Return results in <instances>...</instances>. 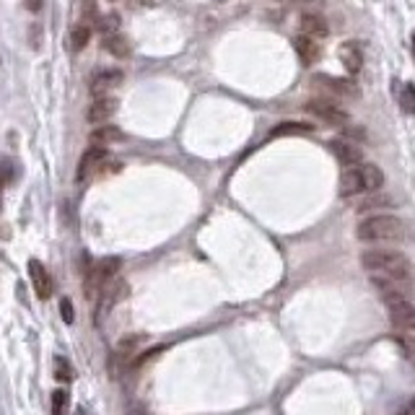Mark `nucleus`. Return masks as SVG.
Masks as SVG:
<instances>
[{
    "instance_id": "nucleus-35",
    "label": "nucleus",
    "mask_w": 415,
    "mask_h": 415,
    "mask_svg": "<svg viewBox=\"0 0 415 415\" xmlns=\"http://www.w3.org/2000/svg\"><path fill=\"white\" fill-rule=\"evenodd\" d=\"M78 415H84V413H78Z\"/></svg>"
},
{
    "instance_id": "nucleus-29",
    "label": "nucleus",
    "mask_w": 415,
    "mask_h": 415,
    "mask_svg": "<svg viewBox=\"0 0 415 415\" xmlns=\"http://www.w3.org/2000/svg\"><path fill=\"white\" fill-rule=\"evenodd\" d=\"M55 363H57V369H55V376L60 379V382H70V363H65L63 358H55Z\"/></svg>"
},
{
    "instance_id": "nucleus-25",
    "label": "nucleus",
    "mask_w": 415,
    "mask_h": 415,
    "mask_svg": "<svg viewBox=\"0 0 415 415\" xmlns=\"http://www.w3.org/2000/svg\"><path fill=\"white\" fill-rule=\"evenodd\" d=\"M68 407V392L65 389H55L52 392V415H63Z\"/></svg>"
},
{
    "instance_id": "nucleus-26",
    "label": "nucleus",
    "mask_w": 415,
    "mask_h": 415,
    "mask_svg": "<svg viewBox=\"0 0 415 415\" xmlns=\"http://www.w3.org/2000/svg\"><path fill=\"white\" fill-rule=\"evenodd\" d=\"M140 340H143L140 335H130V338H122V340H119V345H117L119 356H128V353H133L135 348H138Z\"/></svg>"
},
{
    "instance_id": "nucleus-11",
    "label": "nucleus",
    "mask_w": 415,
    "mask_h": 415,
    "mask_svg": "<svg viewBox=\"0 0 415 415\" xmlns=\"http://www.w3.org/2000/svg\"><path fill=\"white\" fill-rule=\"evenodd\" d=\"M330 151L335 153V159L345 164V166H356V164H361L363 161V151L358 146H353L351 140L345 138H335L330 140Z\"/></svg>"
},
{
    "instance_id": "nucleus-16",
    "label": "nucleus",
    "mask_w": 415,
    "mask_h": 415,
    "mask_svg": "<svg viewBox=\"0 0 415 415\" xmlns=\"http://www.w3.org/2000/svg\"><path fill=\"white\" fill-rule=\"evenodd\" d=\"M301 29H304V34L311 37V39H322V37L330 34L327 21L322 19L320 13H304V16H301Z\"/></svg>"
},
{
    "instance_id": "nucleus-7",
    "label": "nucleus",
    "mask_w": 415,
    "mask_h": 415,
    "mask_svg": "<svg viewBox=\"0 0 415 415\" xmlns=\"http://www.w3.org/2000/svg\"><path fill=\"white\" fill-rule=\"evenodd\" d=\"M304 109H307L309 115H314L317 119H322L325 125H345L348 122V112L345 109H340L338 104H332V102H327V99H311V102H307L304 104Z\"/></svg>"
},
{
    "instance_id": "nucleus-32",
    "label": "nucleus",
    "mask_w": 415,
    "mask_h": 415,
    "mask_svg": "<svg viewBox=\"0 0 415 415\" xmlns=\"http://www.w3.org/2000/svg\"><path fill=\"white\" fill-rule=\"evenodd\" d=\"M403 415H415V397H413V400H410V405H405Z\"/></svg>"
},
{
    "instance_id": "nucleus-17",
    "label": "nucleus",
    "mask_w": 415,
    "mask_h": 415,
    "mask_svg": "<svg viewBox=\"0 0 415 415\" xmlns=\"http://www.w3.org/2000/svg\"><path fill=\"white\" fill-rule=\"evenodd\" d=\"M102 47H104L109 55H115V57H128V55H130V39H128V37H122V34H117V32L104 34Z\"/></svg>"
},
{
    "instance_id": "nucleus-3",
    "label": "nucleus",
    "mask_w": 415,
    "mask_h": 415,
    "mask_svg": "<svg viewBox=\"0 0 415 415\" xmlns=\"http://www.w3.org/2000/svg\"><path fill=\"white\" fill-rule=\"evenodd\" d=\"M384 184V174L379 166L374 164H356L342 171L340 180V195L342 197H353L361 192H376Z\"/></svg>"
},
{
    "instance_id": "nucleus-33",
    "label": "nucleus",
    "mask_w": 415,
    "mask_h": 415,
    "mask_svg": "<svg viewBox=\"0 0 415 415\" xmlns=\"http://www.w3.org/2000/svg\"><path fill=\"white\" fill-rule=\"evenodd\" d=\"M413 52H415V37H413Z\"/></svg>"
},
{
    "instance_id": "nucleus-12",
    "label": "nucleus",
    "mask_w": 415,
    "mask_h": 415,
    "mask_svg": "<svg viewBox=\"0 0 415 415\" xmlns=\"http://www.w3.org/2000/svg\"><path fill=\"white\" fill-rule=\"evenodd\" d=\"M119 84H122V70H117V68L99 70V73L94 75V81H91V94L99 99V96L109 94L112 88H117Z\"/></svg>"
},
{
    "instance_id": "nucleus-8",
    "label": "nucleus",
    "mask_w": 415,
    "mask_h": 415,
    "mask_svg": "<svg viewBox=\"0 0 415 415\" xmlns=\"http://www.w3.org/2000/svg\"><path fill=\"white\" fill-rule=\"evenodd\" d=\"M107 159H109V151L104 148V146H91V148L81 156V161H78V174H75L78 182H86L88 177H94L96 171L107 164Z\"/></svg>"
},
{
    "instance_id": "nucleus-30",
    "label": "nucleus",
    "mask_w": 415,
    "mask_h": 415,
    "mask_svg": "<svg viewBox=\"0 0 415 415\" xmlns=\"http://www.w3.org/2000/svg\"><path fill=\"white\" fill-rule=\"evenodd\" d=\"M81 6H84V16H86V19H94V16H96V0H84Z\"/></svg>"
},
{
    "instance_id": "nucleus-9",
    "label": "nucleus",
    "mask_w": 415,
    "mask_h": 415,
    "mask_svg": "<svg viewBox=\"0 0 415 415\" xmlns=\"http://www.w3.org/2000/svg\"><path fill=\"white\" fill-rule=\"evenodd\" d=\"M311 86L314 88H322L332 96H342V99H356L358 96V88L342 78H335V75H314L311 78Z\"/></svg>"
},
{
    "instance_id": "nucleus-14",
    "label": "nucleus",
    "mask_w": 415,
    "mask_h": 415,
    "mask_svg": "<svg viewBox=\"0 0 415 415\" xmlns=\"http://www.w3.org/2000/svg\"><path fill=\"white\" fill-rule=\"evenodd\" d=\"M338 55H340L342 65H345V70H348L351 75H356L363 68V52L356 42H342L340 50H338Z\"/></svg>"
},
{
    "instance_id": "nucleus-13",
    "label": "nucleus",
    "mask_w": 415,
    "mask_h": 415,
    "mask_svg": "<svg viewBox=\"0 0 415 415\" xmlns=\"http://www.w3.org/2000/svg\"><path fill=\"white\" fill-rule=\"evenodd\" d=\"M115 112H117V99L99 96L94 104L88 107V112H86V119H88V122H104V119H109Z\"/></svg>"
},
{
    "instance_id": "nucleus-1",
    "label": "nucleus",
    "mask_w": 415,
    "mask_h": 415,
    "mask_svg": "<svg viewBox=\"0 0 415 415\" xmlns=\"http://www.w3.org/2000/svg\"><path fill=\"white\" fill-rule=\"evenodd\" d=\"M361 265L371 276L403 280V283H410V286L415 280V270L410 265V260L397 249H366L361 255Z\"/></svg>"
},
{
    "instance_id": "nucleus-34",
    "label": "nucleus",
    "mask_w": 415,
    "mask_h": 415,
    "mask_svg": "<svg viewBox=\"0 0 415 415\" xmlns=\"http://www.w3.org/2000/svg\"><path fill=\"white\" fill-rule=\"evenodd\" d=\"M278 3H286V0H278Z\"/></svg>"
},
{
    "instance_id": "nucleus-19",
    "label": "nucleus",
    "mask_w": 415,
    "mask_h": 415,
    "mask_svg": "<svg viewBox=\"0 0 415 415\" xmlns=\"http://www.w3.org/2000/svg\"><path fill=\"white\" fill-rule=\"evenodd\" d=\"M88 39H91V26H88V23H78V26L70 29L68 44H70V50H73V52H81L86 44H88Z\"/></svg>"
},
{
    "instance_id": "nucleus-18",
    "label": "nucleus",
    "mask_w": 415,
    "mask_h": 415,
    "mask_svg": "<svg viewBox=\"0 0 415 415\" xmlns=\"http://www.w3.org/2000/svg\"><path fill=\"white\" fill-rule=\"evenodd\" d=\"M309 133H314L311 125L307 122H280L276 128L270 130V138H286V135H309Z\"/></svg>"
},
{
    "instance_id": "nucleus-24",
    "label": "nucleus",
    "mask_w": 415,
    "mask_h": 415,
    "mask_svg": "<svg viewBox=\"0 0 415 415\" xmlns=\"http://www.w3.org/2000/svg\"><path fill=\"white\" fill-rule=\"evenodd\" d=\"M387 205H392L389 197H382V195H376V197H369L366 202L358 205V213H366V211H374V208H387Z\"/></svg>"
},
{
    "instance_id": "nucleus-27",
    "label": "nucleus",
    "mask_w": 415,
    "mask_h": 415,
    "mask_svg": "<svg viewBox=\"0 0 415 415\" xmlns=\"http://www.w3.org/2000/svg\"><path fill=\"white\" fill-rule=\"evenodd\" d=\"M60 317H63L65 325H73L75 309H73V301H70V298H63V301H60Z\"/></svg>"
},
{
    "instance_id": "nucleus-22",
    "label": "nucleus",
    "mask_w": 415,
    "mask_h": 415,
    "mask_svg": "<svg viewBox=\"0 0 415 415\" xmlns=\"http://www.w3.org/2000/svg\"><path fill=\"white\" fill-rule=\"evenodd\" d=\"M16 180V164L11 159H0V190Z\"/></svg>"
},
{
    "instance_id": "nucleus-15",
    "label": "nucleus",
    "mask_w": 415,
    "mask_h": 415,
    "mask_svg": "<svg viewBox=\"0 0 415 415\" xmlns=\"http://www.w3.org/2000/svg\"><path fill=\"white\" fill-rule=\"evenodd\" d=\"M293 47H296V52H298V57H301V63L304 65H314L322 57V47L314 42L311 37H307V34L296 37V39H293Z\"/></svg>"
},
{
    "instance_id": "nucleus-4",
    "label": "nucleus",
    "mask_w": 415,
    "mask_h": 415,
    "mask_svg": "<svg viewBox=\"0 0 415 415\" xmlns=\"http://www.w3.org/2000/svg\"><path fill=\"white\" fill-rule=\"evenodd\" d=\"M119 267H122V260H119V257H104V260L94 262L91 270H88V276H86V283H84L86 298L99 296L109 280H115V278H117Z\"/></svg>"
},
{
    "instance_id": "nucleus-20",
    "label": "nucleus",
    "mask_w": 415,
    "mask_h": 415,
    "mask_svg": "<svg viewBox=\"0 0 415 415\" xmlns=\"http://www.w3.org/2000/svg\"><path fill=\"white\" fill-rule=\"evenodd\" d=\"M91 140H94L96 146H99V143H119V140H125V135L119 133V128L104 125V128H96L94 133H91Z\"/></svg>"
},
{
    "instance_id": "nucleus-28",
    "label": "nucleus",
    "mask_w": 415,
    "mask_h": 415,
    "mask_svg": "<svg viewBox=\"0 0 415 415\" xmlns=\"http://www.w3.org/2000/svg\"><path fill=\"white\" fill-rule=\"evenodd\" d=\"M400 348H403L405 356H407V358L415 363V338H413V335H405V338H400Z\"/></svg>"
},
{
    "instance_id": "nucleus-5",
    "label": "nucleus",
    "mask_w": 415,
    "mask_h": 415,
    "mask_svg": "<svg viewBox=\"0 0 415 415\" xmlns=\"http://www.w3.org/2000/svg\"><path fill=\"white\" fill-rule=\"evenodd\" d=\"M382 301H384V307H387V314H389V320H392L394 327H400V330H415L413 298L394 293V296H384Z\"/></svg>"
},
{
    "instance_id": "nucleus-21",
    "label": "nucleus",
    "mask_w": 415,
    "mask_h": 415,
    "mask_svg": "<svg viewBox=\"0 0 415 415\" xmlns=\"http://www.w3.org/2000/svg\"><path fill=\"white\" fill-rule=\"evenodd\" d=\"M94 26L99 29L102 34H115L119 29V16L115 11L104 13V16H96Z\"/></svg>"
},
{
    "instance_id": "nucleus-23",
    "label": "nucleus",
    "mask_w": 415,
    "mask_h": 415,
    "mask_svg": "<svg viewBox=\"0 0 415 415\" xmlns=\"http://www.w3.org/2000/svg\"><path fill=\"white\" fill-rule=\"evenodd\" d=\"M400 107L407 112V115H415V86H403L400 91Z\"/></svg>"
},
{
    "instance_id": "nucleus-31",
    "label": "nucleus",
    "mask_w": 415,
    "mask_h": 415,
    "mask_svg": "<svg viewBox=\"0 0 415 415\" xmlns=\"http://www.w3.org/2000/svg\"><path fill=\"white\" fill-rule=\"evenodd\" d=\"M26 8H29V11H39V8H42V0H26Z\"/></svg>"
},
{
    "instance_id": "nucleus-2",
    "label": "nucleus",
    "mask_w": 415,
    "mask_h": 415,
    "mask_svg": "<svg viewBox=\"0 0 415 415\" xmlns=\"http://www.w3.org/2000/svg\"><path fill=\"white\" fill-rule=\"evenodd\" d=\"M356 236H358V242H371V244L400 242V239H405V224L397 215L389 213L369 215L356 226Z\"/></svg>"
},
{
    "instance_id": "nucleus-10",
    "label": "nucleus",
    "mask_w": 415,
    "mask_h": 415,
    "mask_svg": "<svg viewBox=\"0 0 415 415\" xmlns=\"http://www.w3.org/2000/svg\"><path fill=\"white\" fill-rule=\"evenodd\" d=\"M29 278H32V286L37 291V296L47 301L52 296V278L47 273V267L39 262V260H29Z\"/></svg>"
},
{
    "instance_id": "nucleus-6",
    "label": "nucleus",
    "mask_w": 415,
    "mask_h": 415,
    "mask_svg": "<svg viewBox=\"0 0 415 415\" xmlns=\"http://www.w3.org/2000/svg\"><path fill=\"white\" fill-rule=\"evenodd\" d=\"M130 296V286L122 280V278H115V280H109L107 286H104V291L99 293V309H96V325L107 317L112 309L117 307L119 301H125V298Z\"/></svg>"
}]
</instances>
